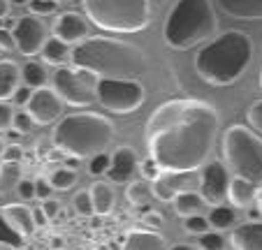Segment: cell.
<instances>
[{"label": "cell", "mask_w": 262, "mask_h": 250, "mask_svg": "<svg viewBox=\"0 0 262 250\" xmlns=\"http://www.w3.org/2000/svg\"><path fill=\"white\" fill-rule=\"evenodd\" d=\"M218 132V111L202 100H169L146 123L151 160L167 174H190L207 162Z\"/></svg>", "instance_id": "1"}, {"label": "cell", "mask_w": 262, "mask_h": 250, "mask_svg": "<svg viewBox=\"0 0 262 250\" xmlns=\"http://www.w3.org/2000/svg\"><path fill=\"white\" fill-rule=\"evenodd\" d=\"M74 67L89 70L98 79H137L146 70V56L130 42L114 37H86L70 51Z\"/></svg>", "instance_id": "2"}, {"label": "cell", "mask_w": 262, "mask_h": 250, "mask_svg": "<svg viewBox=\"0 0 262 250\" xmlns=\"http://www.w3.org/2000/svg\"><path fill=\"white\" fill-rule=\"evenodd\" d=\"M253 58L251 37L242 30H228V33L213 37L195 54V72L202 81L211 86H230L234 83Z\"/></svg>", "instance_id": "3"}, {"label": "cell", "mask_w": 262, "mask_h": 250, "mask_svg": "<svg viewBox=\"0 0 262 250\" xmlns=\"http://www.w3.org/2000/svg\"><path fill=\"white\" fill-rule=\"evenodd\" d=\"M54 146L70 157H93L104 153L114 139V125L107 116L95 111H79L63 116L56 123Z\"/></svg>", "instance_id": "4"}, {"label": "cell", "mask_w": 262, "mask_h": 250, "mask_svg": "<svg viewBox=\"0 0 262 250\" xmlns=\"http://www.w3.org/2000/svg\"><path fill=\"white\" fill-rule=\"evenodd\" d=\"M218 28L211 0H177L165 21V42L169 49L186 51L209 39Z\"/></svg>", "instance_id": "5"}, {"label": "cell", "mask_w": 262, "mask_h": 250, "mask_svg": "<svg viewBox=\"0 0 262 250\" xmlns=\"http://www.w3.org/2000/svg\"><path fill=\"white\" fill-rule=\"evenodd\" d=\"M86 16L98 28L112 33L144 30L165 0H81Z\"/></svg>", "instance_id": "6"}, {"label": "cell", "mask_w": 262, "mask_h": 250, "mask_svg": "<svg viewBox=\"0 0 262 250\" xmlns=\"http://www.w3.org/2000/svg\"><path fill=\"white\" fill-rule=\"evenodd\" d=\"M223 160L228 172L251 183H262V137L246 125H232L223 134Z\"/></svg>", "instance_id": "7"}, {"label": "cell", "mask_w": 262, "mask_h": 250, "mask_svg": "<svg viewBox=\"0 0 262 250\" xmlns=\"http://www.w3.org/2000/svg\"><path fill=\"white\" fill-rule=\"evenodd\" d=\"M95 100L112 113H130L142 107L144 86L137 79H98Z\"/></svg>", "instance_id": "8"}, {"label": "cell", "mask_w": 262, "mask_h": 250, "mask_svg": "<svg viewBox=\"0 0 262 250\" xmlns=\"http://www.w3.org/2000/svg\"><path fill=\"white\" fill-rule=\"evenodd\" d=\"M54 81V90L65 104L72 107H86L95 100V86H98V77L89 70L81 67H65L60 65L51 77Z\"/></svg>", "instance_id": "9"}, {"label": "cell", "mask_w": 262, "mask_h": 250, "mask_svg": "<svg viewBox=\"0 0 262 250\" xmlns=\"http://www.w3.org/2000/svg\"><path fill=\"white\" fill-rule=\"evenodd\" d=\"M26 111L30 113L33 123L37 125H49V123H56L63 118V111H65V102L58 98L54 88H35L30 93L28 102H26Z\"/></svg>", "instance_id": "10"}, {"label": "cell", "mask_w": 262, "mask_h": 250, "mask_svg": "<svg viewBox=\"0 0 262 250\" xmlns=\"http://www.w3.org/2000/svg\"><path fill=\"white\" fill-rule=\"evenodd\" d=\"M12 37H14V47L21 54L35 56L42 51L49 35H47V26L40 21V16L28 14V16H21L19 21H14Z\"/></svg>", "instance_id": "11"}, {"label": "cell", "mask_w": 262, "mask_h": 250, "mask_svg": "<svg viewBox=\"0 0 262 250\" xmlns=\"http://www.w3.org/2000/svg\"><path fill=\"white\" fill-rule=\"evenodd\" d=\"M228 186H230V174L228 167L223 162H204L202 165V174H200V195L207 204H221L228 195Z\"/></svg>", "instance_id": "12"}, {"label": "cell", "mask_w": 262, "mask_h": 250, "mask_svg": "<svg viewBox=\"0 0 262 250\" xmlns=\"http://www.w3.org/2000/svg\"><path fill=\"white\" fill-rule=\"evenodd\" d=\"M54 37H58L60 42L70 47L79 44L81 39L89 37V21L77 12H65L54 24Z\"/></svg>", "instance_id": "13"}, {"label": "cell", "mask_w": 262, "mask_h": 250, "mask_svg": "<svg viewBox=\"0 0 262 250\" xmlns=\"http://www.w3.org/2000/svg\"><path fill=\"white\" fill-rule=\"evenodd\" d=\"M137 153L130 146H119L112 153V162H109L107 176L112 183H130V178L137 172Z\"/></svg>", "instance_id": "14"}, {"label": "cell", "mask_w": 262, "mask_h": 250, "mask_svg": "<svg viewBox=\"0 0 262 250\" xmlns=\"http://www.w3.org/2000/svg\"><path fill=\"white\" fill-rule=\"evenodd\" d=\"M0 213L5 216V220L10 222L12 230H16L24 239H28L35 232V227H37L35 225V218H33V209H28L26 204H7Z\"/></svg>", "instance_id": "15"}, {"label": "cell", "mask_w": 262, "mask_h": 250, "mask_svg": "<svg viewBox=\"0 0 262 250\" xmlns=\"http://www.w3.org/2000/svg\"><path fill=\"white\" fill-rule=\"evenodd\" d=\"M230 243L234 250H262V222H244L234 227Z\"/></svg>", "instance_id": "16"}, {"label": "cell", "mask_w": 262, "mask_h": 250, "mask_svg": "<svg viewBox=\"0 0 262 250\" xmlns=\"http://www.w3.org/2000/svg\"><path fill=\"white\" fill-rule=\"evenodd\" d=\"M216 3L232 19H242V21L262 19V0H216Z\"/></svg>", "instance_id": "17"}, {"label": "cell", "mask_w": 262, "mask_h": 250, "mask_svg": "<svg viewBox=\"0 0 262 250\" xmlns=\"http://www.w3.org/2000/svg\"><path fill=\"white\" fill-rule=\"evenodd\" d=\"M121 250H167L165 239L154 230H133L125 234Z\"/></svg>", "instance_id": "18"}, {"label": "cell", "mask_w": 262, "mask_h": 250, "mask_svg": "<svg viewBox=\"0 0 262 250\" xmlns=\"http://www.w3.org/2000/svg\"><path fill=\"white\" fill-rule=\"evenodd\" d=\"M230 204L237 206V209H246L251 206V201H255V183L246 181L242 176H234L230 178V186H228V195Z\"/></svg>", "instance_id": "19"}, {"label": "cell", "mask_w": 262, "mask_h": 250, "mask_svg": "<svg viewBox=\"0 0 262 250\" xmlns=\"http://www.w3.org/2000/svg\"><path fill=\"white\" fill-rule=\"evenodd\" d=\"M89 195H91V201H93V213H98V216L112 213V209H114V204H116V195L109 183L95 181L93 186L89 188Z\"/></svg>", "instance_id": "20"}, {"label": "cell", "mask_w": 262, "mask_h": 250, "mask_svg": "<svg viewBox=\"0 0 262 250\" xmlns=\"http://www.w3.org/2000/svg\"><path fill=\"white\" fill-rule=\"evenodd\" d=\"M21 70L12 60H0V100L14 98L16 88H19Z\"/></svg>", "instance_id": "21"}, {"label": "cell", "mask_w": 262, "mask_h": 250, "mask_svg": "<svg viewBox=\"0 0 262 250\" xmlns=\"http://www.w3.org/2000/svg\"><path fill=\"white\" fill-rule=\"evenodd\" d=\"M172 204H174V211H177V216L188 218V216H195V213L202 211L204 199H202V195H200V192L181 190V192H177V195H174Z\"/></svg>", "instance_id": "22"}, {"label": "cell", "mask_w": 262, "mask_h": 250, "mask_svg": "<svg viewBox=\"0 0 262 250\" xmlns=\"http://www.w3.org/2000/svg\"><path fill=\"white\" fill-rule=\"evenodd\" d=\"M70 51H72V47L70 44H65V42H60L58 37H47V42H45V47H42V60L45 63H49V65H65L70 60Z\"/></svg>", "instance_id": "23"}, {"label": "cell", "mask_w": 262, "mask_h": 250, "mask_svg": "<svg viewBox=\"0 0 262 250\" xmlns=\"http://www.w3.org/2000/svg\"><path fill=\"white\" fill-rule=\"evenodd\" d=\"M19 181H21L19 162H0V197L14 192Z\"/></svg>", "instance_id": "24"}, {"label": "cell", "mask_w": 262, "mask_h": 250, "mask_svg": "<svg viewBox=\"0 0 262 250\" xmlns=\"http://www.w3.org/2000/svg\"><path fill=\"white\" fill-rule=\"evenodd\" d=\"M209 225L213 227L216 232L221 230H230V227L234 225V220H237V216H234V209L232 206H225V204H213L211 213H209Z\"/></svg>", "instance_id": "25"}, {"label": "cell", "mask_w": 262, "mask_h": 250, "mask_svg": "<svg viewBox=\"0 0 262 250\" xmlns=\"http://www.w3.org/2000/svg\"><path fill=\"white\" fill-rule=\"evenodd\" d=\"M177 176L179 174H167L163 172L156 181H151V190H154V197L163 201H172L174 195H177Z\"/></svg>", "instance_id": "26"}, {"label": "cell", "mask_w": 262, "mask_h": 250, "mask_svg": "<svg viewBox=\"0 0 262 250\" xmlns=\"http://www.w3.org/2000/svg\"><path fill=\"white\" fill-rule=\"evenodd\" d=\"M21 79H24L26 86H30V88H42V86H47V70L45 65L40 63H26L24 67H21Z\"/></svg>", "instance_id": "27"}, {"label": "cell", "mask_w": 262, "mask_h": 250, "mask_svg": "<svg viewBox=\"0 0 262 250\" xmlns=\"http://www.w3.org/2000/svg\"><path fill=\"white\" fill-rule=\"evenodd\" d=\"M125 197H128V201L130 204H135V206H146L148 199L154 197L151 183L148 181H130L128 190H125Z\"/></svg>", "instance_id": "28"}, {"label": "cell", "mask_w": 262, "mask_h": 250, "mask_svg": "<svg viewBox=\"0 0 262 250\" xmlns=\"http://www.w3.org/2000/svg\"><path fill=\"white\" fill-rule=\"evenodd\" d=\"M49 183L54 190H70V188L77 183V169H72V167H58V169H54L49 176Z\"/></svg>", "instance_id": "29"}, {"label": "cell", "mask_w": 262, "mask_h": 250, "mask_svg": "<svg viewBox=\"0 0 262 250\" xmlns=\"http://www.w3.org/2000/svg\"><path fill=\"white\" fill-rule=\"evenodd\" d=\"M0 243L5 245H12V248H24V236L19 234L16 230H12L10 222L5 220V216L0 213Z\"/></svg>", "instance_id": "30"}, {"label": "cell", "mask_w": 262, "mask_h": 250, "mask_svg": "<svg viewBox=\"0 0 262 250\" xmlns=\"http://www.w3.org/2000/svg\"><path fill=\"white\" fill-rule=\"evenodd\" d=\"M198 248L200 250H225V239L221 236V232H204L200 234L198 241Z\"/></svg>", "instance_id": "31"}, {"label": "cell", "mask_w": 262, "mask_h": 250, "mask_svg": "<svg viewBox=\"0 0 262 250\" xmlns=\"http://www.w3.org/2000/svg\"><path fill=\"white\" fill-rule=\"evenodd\" d=\"M183 230H186V234H204V232L211 230V225H209L207 218H202L200 213H195V216H188V218H183Z\"/></svg>", "instance_id": "32"}, {"label": "cell", "mask_w": 262, "mask_h": 250, "mask_svg": "<svg viewBox=\"0 0 262 250\" xmlns=\"http://www.w3.org/2000/svg\"><path fill=\"white\" fill-rule=\"evenodd\" d=\"M109 162H112V155H109L107 151L93 155L91 157V162H89V174L91 176H102V174H107Z\"/></svg>", "instance_id": "33"}, {"label": "cell", "mask_w": 262, "mask_h": 250, "mask_svg": "<svg viewBox=\"0 0 262 250\" xmlns=\"http://www.w3.org/2000/svg\"><path fill=\"white\" fill-rule=\"evenodd\" d=\"M26 7H28L35 16H45V14H54L58 3H56V0H28Z\"/></svg>", "instance_id": "34"}, {"label": "cell", "mask_w": 262, "mask_h": 250, "mask_svg": "<svg viewBox=\"0 0 262 250\" xmlns=\"http://www.w3.org/2000/svg\"><path fill=\"white\" fill-rule=\"evenodd\" d=\"M246 118H248V123H251V130H255L262 137V100H257V102H253L251 107H248Z\"/></svg>", "instance_id": "35"}, {"label": "cell", "mask_w": 262, "mask_h": 250, "mask_svg": "<svg viewBox=\"0 0 262 250\" xmlns=\"http://www.w3.org/2000/svg\"><path fill=\"white\" fill-rule=\"evenodd\" d=\"M33 118L28 111H14V121H12V130H16L19 134H28L33 130Z\"/></svg>", "instance_id": "36"}, {"label": "cell", "mask_w": 262, "mask_h": 250, "mask_svg": "<svg viewBox=\"0 0 262 250\" xmlns=\"http://www.w3.org/2000/svg\"><path fill=\"white\" fill-rule=\"evenodd\" d=\"M12 121H14V107L7 100H0V132L12 130Z\"/></svg>", "instance_id": "37"}, {"label": "cell", "mask_w": 262, "mask_h": 250, "mask_svg": "<svg viewBox=\"0 0 262 250\" xmlns=\"http://www.w3.org/2000/svg\"><path fill=\"white\" fill-rule=\"evenodd\" d=\"M74 209L79 216H93V201H91L89 190H81L79 195L74 197Z\"/></svg>", "instance_id": "38"}, {"label": "cell", "mask_w": 262, "mask_h": 250, "mask_svg": "<svg viewBox=\"0 0 262 250\" xmlns=\"http://www.w3.org/2000/svg\"><path fill=\"white\" fill-rule=\"evenodd\" d=\"M14 192H19V197H21L24 201L35 199V181H28V178H21Z\"/></svg>", "instance_id": "39"}, {"label": "cell", "mask_w": 262, "mask_h": 250, "mask_svg": "<svg viewBox=\"0 0 262 250\" xmlns=\"http://www.w3.org/2000/svg\"><path fill=\"white\" fill-rule=\"evenodd\" d=\"M139 167H142V174H144V178H146V181H156V178L163 174V172H160V167L156 165L151 157H148V160H144Z\"/></svg>", "instance_id": "40"}, {"label": "cell", "mask_w": 262, "mask_h": 250, "mask_svg": "<svg viewBox=\"0 0 262 250\" xmlns=\"http://www.w3.org/2000/svg\"><path fill=\"white\" fill-rule=\"evenodd\" d=\"M51 192H54V188H51L49 178H37V181H35V197H40V199L45 201L51 197Z\"/></svg>", "instance_id": "41"}, {"label": "cell", "mask_w": 262, "mask_h": 250, "mask_svg": "<svg viewBox=\"0 0 262 250\" xmlns=\"http://www.w3.org/2000/svg\"><path fill=\"white\" fill-rule=\"evenodd\" d=\"M21 157H24V148L16 146V144H12V146H5L0 160L3 162H21Z\"/></svg>", "instance_id": "42"}, {"label": "cell", "mask_w": 262, "mask_h": 250, "mask_svg": "<svg viewBox=\"0 0 262 250\" xmlns=\"http://www.w3.org/2000/svg\"><path fill=\"white\" fill-rule=\"evenodd\" d=\"M42 211H45V216L51 220V218H56V216H58V211H60V204H58V201H54V199H51V197H49V199H45V204H42Z\"/></svg>", "instance_id": "43"}, {"label": "cell", "mask_w": 262, "mask_h": 250, "mask_svg": "<svg viewBox=\"0 0 262 250\" xmlns=\"http://www.w3.org/2000/svg\"><path fill=\"white\" fill-rule=\"evenodd\" d=\"M0 49H14V37H12V30L0 28Z\"/></svg>", "instance_id": "44"}, {"label": "cell", "mask_w": 262, "mask_h": 250, "mask_svg": "<svg viewBox=\"0 0 262 250\" xmlns=\"http://www.w3.org/2000/svg\"><path fill=\"white\" fill-rule=\"evenodd\" d=\"M30 93H33V88H30V86H19V88H16V93H14V100H16V104H24L26 107V102H28V98H30Z\"/></svg>", "instance_id": "45"}, {"label": "cell", "mask_w": 262, "mask_h": 250, "mask_svg": "<svg viewBox=\"0 0 262 250\" xmlns=\"http://www.w3.org/2000/svg\"><path fill=\"white\" fill-rule=\"evenodd\" d=\"M144 225H148V227H160V225H163V218H160L158 213H146V216H144Z\"/></svg>", "instance_id": "46"}, {"label": "cell", "mask_w": 262, "mask_h": 250, "mask_svg": "<svg viewBox=\"0 0 262 250\" xmlns=\"http://www.w3.org/2000/svg\"><path fill=\"white\" fill-rule=\"evenodd\" d=\"M33 218H35V225H37V227H42V225H47V222H49V218H47L45 211H42V206H40V209H33Z\"/></svg>", "instance_id": "47"}, {"label": "cell", "mask_w": 262, "mask_h": 250, "mask_svg": "<svg viewBox=\"0 0 262 250\" xmlns=\"http://www.w3.org/2000/svg\"><path fill=\"white\" fill-rule=\"evenodd\" d=\"M167 250H200V248L188 245V243H179V245H172V248H167Z\"/></svg>", "instance_id": "48"}, {"label": "cell", "mask_w": 262, "mask_h": 250, "mask_svg": "<svg viewBox=\"0 0 262 250\" xmlns=\"http://www.w3.org/2000/svg\"><path fill=\"white\" fill-rule=\"evenodd\" d=\"M7 10H10V0H0V19L7 14Z\"/></svg>", "instance_id": "49"}, {"label": "cell", "mask_w": 262, "mask_h": 250, "mask_svg": "<svg viewBox=\"0 0 262 250\" xmlns=\"http://www.w3.org/2000/svg\"><path fill=\"white\" fill-rule=\"evenodd\" d=\"M255 201H257V209H260V213H262V190L255 192Z\"/></svg>", "instance_id": "50"}, {"label": "cell", "mask_w": 262, "mask_h": 250, "mask_svg": "<svg viewBox=\"0 0 262 250\" xmlns=\"http://www.w3.org/2000/svg\"><path fill=\"white\" fill-rule=\"evenodd\" d=\"M10 5H28V0H10Z\"/></svg>", "instance_id": "51"}, {"label": "cell", "mask_w": 262, "mask_h": 250, "mask_svg": "<svg viewBox=\"0 0 262 250\" xmlns=\"http://www.w3.org/2000/svg\"><path fill=\"white\" fill-rule=\"evenodd\" d=\"M0 250H19V248H12V245H5V243H0Z\"/></svg>", "instance_id": "52"}, {"label": "cell", "mask_w": 262, "mask_h": 250, "mask_svg": "<svg viewBox=\"0 0 262 250\" xmlns=\"http://www.w3.org/2000/svg\"><path fill=\"white\" fill-rule=\"evenodd\" d=\"M3 151H5V142L0 139V157H3Z\"/></svg>", "instance_id": "53"}, {"label": "cell", "mask_w": 262, "mask_h": 250, "mask_svg": "<svg viewBox=\"0 0 262 250\" xmlns=\"http://www.w3.org/2000/svg\"><path fill=\"white\" fill-rule=\"evenodd\" d=\"M0 28H5V21H3V19H0Z\"/></svg>", "instance_id": "54"}, {"label": "cell", "mask_w": 262, "mask_h": 250, "mask_svg": "<svg viewBox=\"0 0 262 250\" xmlns=\"http://www.w3.org/2000/svg\"><path fill=\"white\" fill-rule=\"evenodd\" d=\"M260 86H262V72H260Z\"/></svg>", "instance_id": "55"}]
</instances>
